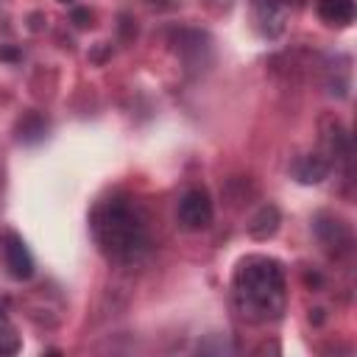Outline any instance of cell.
Returning a JSON list of instances; mask_svg holds the SVG:
<instances>
[{
	"instance_id": "obj_6",
	"label": "cell",
	"mask_w": 357,
	"mask_h": 357,
	"mask_svg": "<svg viewBox=\"0 0 357 357\" xmlns=\"http://www.w3.org/2000/svg\"><path fill=\"white\" fill-rule=\"evenodd\" d=\"M329 167H332V162H329V156H326L324 151H318V153H304V156H298V159L293 162V176H296L301 184H318V181L326 178Z\"/></svg>"
},
{
	"instance_id": "obj_4",
	"label": "cell",
	"mask_w": 357,
	"mask_h": 357,
	"mask_svg": "<svg viewBox=\"0 0 357 357\" xmlns=\"http://www.w3.org/2000/svg\"><path fill=\"white\" fill-rule=\"evenodd\" d=\"M254 25L262 36L273 39L279 33H284L290 14L296 11L298 0H254Z\"/></svg>"
},
{
	"instance_id": "obj_3",
	"label": "cell",
	"mask_w": 357,
	"mask_h": 357,
	"mask_svg": "<svg viewBox=\"0 0 357 357\" xmlns=\"http://www.w3.org/2000/svg\"><path fill=\"white\" fill-rule=\"evenodd\" d=\"M176 218L178 223L187 229V231H201L212 223L215 218V206H212V198L206 190L201 187H190L181 198H178V206H176Z\"/></svg>"
},
{
	"instance_id": "obj_7",
	"label": "cell",
	"mask_w": 357,
	"mask_h": 357,
	"mask_svg": "<svg viewBox=\"0 0 357 357\" xmlns=\"http://www.w3.org/2000/svg\"><path fill=\"white\" fill-rule=\"evenodd\" d=\"M315 8L326 25L346 28L354 22V0H318Z\"/></svg>"
},
{
	"instance_id": "obj_5",
	"label": "cell",
	"mask_w": 357,
	"mask_h": 357,
	"mask_svg": "<svg viewBox=\"0 0 357 357\" xmlns=\"http://www.w3.org/2000/svg\"><path fill=\"white\" fill-rule=\"evenodd\" d=\"M3 262H6L8 276L17 279V282H25V279L33 276V257H31L25 240L14 231H8L3 237Z\"/></svg>"
},
{
	"instance_id": "obj_1",
	"label": "cell",
	"mask_w": 357,
	"mask_h": 357,
	"mask_svg": "<svg viewBox=\"0 0 357 357\" xmlns=\"http://www.w3.org/2000/svg\"><path fill=\"white\" fill-rule=\"evenodd\" d=\"M231 304L248 324H273L287 310V273L276 257L245 254L231 273Z\"/></svg>"
},
{
	"instance_id": "obj_2",
	"label": "cell",
	"mask_w": 357,
	"mask_h": 357,
	"mask_svg": "<svg viewBox=\"0 0 357 357\" xmlns=\"http://www.w3.org/2000/svg\"><path fill=\"white\" fill-rule=\"evenodd\" d=\"M89 226H92L98 248L112 262L137 265L151 251L148 218L139 209V204L126 195H112V198L100 201L92 209Z\"/></svg>"
},
{
	"instance_id": "obj_8",
	"label": "cell",
	"mask_w": 357,
	"mask_h": 357,
	"mask_svg": "<svg viewBox=\"0 0 357 357\" xmlns=\"http://www.w3.org/2000/svg\"><path fill=\"white\" fill-rule=\"evenodd\" d=\"M276 229H279V209H276L273 204L259 206V212H257V215L251 218V223H248V234L257 237V240H268Z\"/></svg>"
},
{
	"instance_id": "obj_10",
	"label": "cell",
	"mask_w": 357,
	"mask_h": 357,
	"mask_svg": "<svg viewBox=\"0 0 357 357\" xmlns=\"http://www.w3.org/2000/svg\"><path fill=\"white\" fill-rule=\"evenodd\" d=\"M89 20H92L89 8H75V11H73V22H75L78 28H86V25H89Z\"/></svg>"
},
{
	"instance_id": "obj_9",
	"label": "cell",
	"mask_w": 357,
	"mask_h": 357,
	"mask_svg": "<svg viewBox=\"0 0 357 357\" xmlns=\"http://www.w3.org/2000/svg\"><path fill=\"white\" fill-rule=\"evenodd\" d=\"M22 349V337L14 326V321L0 310V354L8 357V354H17Z\"/></svg>"
},
{
	"instance_id": "obj_11",
	"label": "cell",
	"mask_w": 357,
	"mask_h": 357,
	"mask_svg": "<svg viewBox=\"0 0 357 357\" xmlns=\"http://www.w3.org/2000/svg\"><path fill=\"white\" fill-rule=\"evenodd\" d=\"M59 3H75V0H59Z\"/></svg>"
}]
</instances>
